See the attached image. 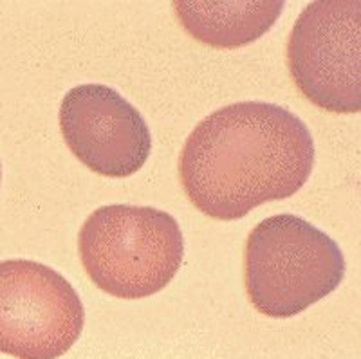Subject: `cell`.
Here are the masks:
<instances>
[{"label": "cell", "instance_id": "1", "mask_svg": "<svg viewBox=\"0 0 361 359\" xmlns=\"http://www.w3.org/2000/svg\"><path fill=\"white\" fill-rule=\"evenodd\" d=\"M314 141L286 107L240 102L202 119L186 139L179 176L186 195L215 221H238L295 195L311 177Z\"/></svg>", "mask_w": 361, "mask_h": 359}, {"label": "cell", "instance_id": "2", "mask_svg": "<svg viewBox=\"0 0 361 359\" xmlns=\"http://www.w3.org/2000/svg\"><path fill=\"white\" fill-rule=\"evenodd\" d=\"M78 251L96 287L116 298L140 300L172 282L185 257V241L170 213L111 205L83 222Z\"/></svg>", "mask_w": 361, "mask_h": 359}, {"label": "cell", "instance_id": "3", "mask_svg": "<svg viewBox=\"0 0 361 359\" xmlns=\"http://www.w3.org/2000/svg\"><path fill=\"white\" fill-rule=\"evenodd\" d=\"M340 245L311 222L273 215L253 228L244 251V287L260 315L291 318L340 287Z\"/></svg>", "mask_w": 361, "mask_h": 359}, {"label": "cell", "instance_id": "4", "mask_svg": "<svg viewBox=\"0 0 361 359\" xmlns=\"http://www.w3.org/2000/svg\"><path fill=\"white\" fill-rule=\"evenodd\" d=\"M361 2L318 0L300 13L288 40L293 82L333 114L361 109Z\"/></svg>", "mask_w": 361, "mask_h": 359}, {"label": "cell", "instance_id": "5", "mask_svg": "<svg viewBox=\"0 0 361 359\" xmlns=\"http://www.w3.org/2000/svg\"><path fill=\"white\" fill-rule=\"evenodd\" d=\"M85 310L58 271L33 260L0 262V352L58 359L78 341Z\"/></svg>", "mask_w": 361, "mask_h": 359}, {"label": "cell", "instance_id": "6", "mask_svg": "<svg viewBox=\"0 0 361 359\" xmlns=\"http://www.w3.org/2000/svg\"><path fill=\"white\" fill-rule=\"evenodd\" d=\"M60 130L80 163L105 177L134 176L152 150L150 128L140 111L102 83L67 92L60 105Z\"/></svg>", "mask_w": 361, "mask_h": 359}, {"label": "cell", "instance_id": "7", "mask_svg": "<svg viewBox=\"0 0 361 359\" xmlns=\"http://www.w3.org/2000/svg\"><path fill=\"white\" fill-rule=\"evenodd\" d=\"M180 25L201 44L237 49L253 44L273 28L283 2H173Z\"/></svg>", "mask_w": 361, "mask_h": 359}, {"label": "cell", "instance_id": "8", "mask_svg": "<svg viewBox=\"0 0 361 359\" xmlns=\"http://www.w3.org/2000/svg\"><path fill=\"white\" fill-rule=\"evenodd\" d=\"M0 179H2V168H0Z\"/></svg>", "mask_w": 361, "mask_h": 359}]
</instances>
